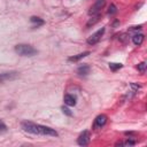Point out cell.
<instances>
[{
    "instance_id": "6da1fadb",
    "label": "cell",
    "mask_w": 147,
    "mask_h": 147,
    "mask_svg": "<svg viewBox=\"0 0 147 147\" xmlns=\"http://www.w3.org/2000/svg\"><path fill=\"white\" fill-rule=\"evenodd\" d=\"M21 126H22V129H23L25 132H29V133H32V134L53 136V137H56V136H57V132H56L54 129L48 128V126H45V125L36 124V123H33V122L24 121V122H22Z\"/></svg>"
},
{
    "instance_id": "7a4b0ae2",
    "label": "cell",
    "mask_w": 147,
    "mask_h": 147,
    "mask_svg": "<svg viewBox=\"0 0 147 147\" xmlns=\"http://www.w3.org/2000/svg\"><path fill=\"white\" fill-rule=\"evenodd\" d=\"M15 52L22 56H33L38 53V51L36 48H33L30 45L27 44H19L15 46Z\"/></svg>"
},
{
    "instance_id": "3957f363",
    "label": "cell",
    "mask_w": 147,
    "mask_h": 147,
    "mask_svg": "<svg viewBox=\"0 0 147 147\" xmlns=\"http://www.w3.org/2000/svg\"><path fill=\"white\" fill-rule=\"evenodd\" d=\"M105 5H106V0H97L96 4L90 8L89 14L90 15H97V14H99V12L105 7Z\"/></svg>"
},
{
    "instance_id": "277c9868",
    "label": "cell",
    "mask_w": 147,
    "mask_h": 147,
    "mask_svg": "<svg viewBox=\"0 0 147 147\" xmlns=\"http://www.w3.org/2000/svg\"><path fill=\"white\" fill-rule=\"evenodd\" d=\"M104 33H105V28H101L100 30H98L97 32H94V33L88 39V44H89V45H94V44H97V43L101 39V37L104 36Z\"/></svg>"
},
{
    "instance_id": "5b68a950",
    "label": "cell",
    "mask_w": 147,
    "mask_h": 147,
    "mask_svg": "<svg viewBox=\"0 0 147 147\" xmlns=\"http://www.w3.org/2000/svg\"><path fill=\"white\" fill-rule=\"evenodd\" d=\"M89 142H90V133H89V131H84L83 133L80 134V137L77 139V144L80 146H86V145H89Z\"/></svg>"
},
{
    "instance_id": "8992f818",
    "label": "cell",
    "mask_w": 147,
    "mask_h": 147,
    "mask_svg": "<svg viewBox=\"0 0 147 147\" xmlns=\"http://www.w3.org/2000/svg\"><path fill=\"white\" fill-rule=\"evenodd\" d=\"M19 74L17 72H5L0 75V82H5V81H12L17 78Z\"/></svg>"
},
{
    "instance_id": "52a82bcc",
    "label": "cell",
    "mask_w": 147,
    "mask_h": 147,
    "mask_svg": "<svg viewBox=\"0 0 147 147\" xmlns=\"http://www.w3.org/2000/svg\"><path fill=\"white\" fill-rule=\"evenodd\" d=\"M107 123V116L106 115H99L94 121V128H101Z\"/></svg>"
},
{
    "instance_id": "ba28073f",
    "label": "cell",
    "mask_w": 147,
    "mask_h": 147,
    "mask_svg": "<svg viewBox=\"0 0 147 147\" xmlns=\"http://www.w3.org/2000/svg\"><path fill=\"white\" fill-rule=\"evenodd\" d=\"M90 70H91L90 65H88V64H83V65L78 67V69H77V74H78V75H81V76H86V75H89V74H90Z\"/></svg>"
},
{
    "instance_id": "9c48e42d",
    "label": "cell",
    "mask_w": 147,
    "mask_h": 147,
    "mask_svg": "<svg viewBox=\"0 0 147 147\" xmlns=\"http://www.w3.org/2000/svg\"><path fill=\"white\" fill-rule=\"evenodd\" d=\"M88 55H90V52H89V51H88V52H83V53H81V54H77V55H74V56L69 57L68 60H69L70 62H76V61H80V60H82V59L86 57Z\"/></svg>"
},
{
    "instance_id": "30bf717a",
    "label": "cell",
    "mask_w": 147,
    "mask_h": 147,
    "mask_svg": "<svg viewBox=\"0 0 147 147\" xmlns=\"http://www.w3.org/2000/svg\"><path fill=\"white\" fill-rule=\"evenodd\" d=\"M63 100H64V104L67 106H75L76 105V98L71 94H65Z\"/></svg>"
},
{
    "instance_id": "8fae6325",
    "label": "cell",
    "mask_w": 147,
    "mask_h": 147,
    "mask_svg": "<svg viewBox=\"0 0 147 147\" xmlns=\"http://www.w3.org/2000/svg\"><path fill=\"white\" fill-rule=\"evenodd\" d=\"M144 39H145V37H144L142 33H137V35H134V36L132 37V41H133V44L137 45V46L141 45L142 41H144Z\"/></svg>"
},
{
    "instance_id": "7c38bea8",
    "label": "cell",
    "mask_w": 147,
    "mask_h": 147,
    "mask_svg": "<svg viewBox=\"0 0 147 147\" xmlns=\"http://www.w3.org/2000/svg\"><path fill=\"white\" fill-rule=\"evenodd\" d=\"M99 20H100V15H99V14H97V15H96L94 17H92V19H91V20H90V21L88 22L86 27H88V28H90L91 25H94V24H96V23H97V22H98Z\"/></svg>"
},
{
    "instance_id": "4fadbf2b",
    "label": "cell",
    "mask_w": 147,
    "mask_h": 147,
    "mask_svg": "<svg viewBox=\"0 0 147 147\" xmlns=\"http://www.w3.org/2000/svg\"><path fill=\"white\" fill-rule=\"evenodd\" d=\"M122 67H123V64H121V63H109V68H110L113 71H116V70L121 69Z\"/></svg>"
},
{
    "instance_id": "5bb4252c",
    "label": "cell",
    "mask_w": 147,
    "mask_h": 147,
    "mask_svg": "<svg viewBox=\"0 0 147 147\" xmlns=\"http://www.w3.org/2000/svg\"><path fill=\"white\" fill-rule=\"evenodd\" d=\"M31 22L32 23H36L37 25H41V24H44V21L41 20V19H39V17H36V16H32L31 19Z\"/></svg>"
},
{
    "instance_id": "9a60e30c",
    "label": "cell",
    "mask_w": 147,
    "mask_h": 147,
    "mask_svg": "<svg viewBox=\"0 0 147 147\" xmlns=\"http://www.w3.org/2000/svg\"><path fill=\"white\" fill-rule=\"evenodd\" d=\"M136 142L133 141V140H126V141H124V142H117L116 144V146H133Z\"/></svg>"
},
{
    "instance_id": "2e32d148",
    "label": "cell",
    "mask_w": 147,
    "mask_h": 147,
    "mask_svg": "<svg viewBox=\"0 0 147 147\" xmlns=\"http://www.w3.org/2000/svg\"><path fill=\"white\" fill-rule=\"evenodd\" d=\"M116 12H117V9H116V6L112 4V5L109 6V9H108V14H109V15H114V14H116Z\"/></svg>"
},
{
    "instance_id": "e0dca14e",
    "label": "cell",
    "mask_w": 147,
    "mask_h": 147,
    "mask_svg": "<svg viewBox=\"0 0 147 147\" xmlns=\"http://www.w3.org/2000/svg\"><path fill=\"white\" fill-rule=\"evenodd\" d=\"M137 68H138V70H139L141 74H144V72H145V70H146V63H145V62H141L140 64H138V67H137Z\"/></svg>"
},
{
    "instance_id": "ac0fdd59",
    "label": "cell",
    "mask_w": 147,
    "mask_h": 147,
    "mask_svg": "<svg viewBox=\"0 0 147 147\" xmlns=\"http://www.w3.org/2000/svg\"><path fill=\"white\" fill-rule=\"evenodd\" d=\"M7 131V126H6V124L0 120V132H6Z\"/></svg>"
},
{
    "instance_id": "d6986e66",
    "label": "cell",
    "mask_w": 147,
    "mask_h": 147,
    "mask_svg": "<svg viewBox=\"0 0 147 147\" xmlns=\"http://www.w3.org/2000/svg\"><path fill=\"white\" fill-rule=\"evenodd\" d=\"M62 112L67 115V116H72V113L70 112V109L69 108H67V107H62Z\"/></svg>"
}]
</instances>
